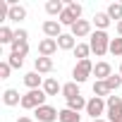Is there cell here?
<instances>
[{"mask_svg":"<svg viewBox=\"0 0 122 122\" xmlns=\"http://www.w3.org/2000/svg\"><path fill=\"white\" fill-rule=\"evenodd\" d=\"M12 41H15V31L10 26H0V43H10L12 46Z\"/></svg>","mask_w":122,"mask_h":122,"instance_id":"obj_25","label":"cell"},{"mask_svg":"<svg viewBox=\"0 0 122 122\" xmlns=\"http://www.w3.org/2000/svg\"><path fill=\"white\" fill-rule=\"evenodd\" d=\"M105 84H108L110 91H117V89L122 86V77H120V74H110V77L105 79Z\"/></svg>","mask_w":122,"mask_h":122,"instance_id":"obj_27","label":"cell"},{"mask_svg":"<svg viewBox=\"0 0 122 122\" xmlns=\"http://www.w3.org/2000/svg\"><path fill=\"white\" fill-rule=\"evenodd\" d=\"M89 34H91V22L89 19H79L72 26V36L74 38H81V36H89Z\"/></svg>","mask_w":122,"mask_h":122,"instance_id":"obj_10","label":"cell"},{"mask_svg":"<svg viewBox=\"0 0 122 122\" xmlns=\"http://www.w3.org/2000/svg\"><path fill=\"white\" fill-rule=\"evenodd\" d=\"M120 77H122V62H120Z\"/></svg>","mask_w":122,"mask_h":122,"instance_id":"obj_35","label":"cell"},{"mask_svg":"<svg viewBox=\"0 0 122 122\" xmlns=\"http://www.w3.org/2000/svg\"><path fill=\"white\" fill-rule=\"evenodd\" d=\"M43 77L38 74V72H29V74H24V84L29 86V91H34V89H43Z\"/></svg>","mask_w":122,"mask_h":122,"instance_id":"obj_11","label":"cell"},{"mask_svg":"<svg viewBox=\"0 0 122 122\" xmlns=\"http://www.w3.org/2000/svg\"><path fill=\"white\" fill-rule=\"evenodd\" d=\"M105 105H108V120H115V117H120L122 115V98L120 96H108L105 98Z\"/></svg>","mask_w":122,"mask_h":122,"instance_id":"obj_5","label":"cell"},{"mask_svg":"<svg viewBox=\"0 0 122 122\" xmlns=\"http://www.w3.org/2000/svg\"><path fill=\"white\" fill-rule=\"evenodd\" d=\"M93 96H98V98H108V96H110L108 84H105V81H93Z\"/></svg>","mask_w":122,"mask_h":122,"instance_id":"obj_24","label":"cell"},{"mask_svg":"<svg viewBox=\"0 0 122 122\" xmlns=\"http://www.w3.org/2000/svg\"><path fill=\"white\" fill-rule=\"evenodd\" d=\"M65 7L67 5H62V0H48V3H46V12L50 17H60V15L65 12Z\"/></svg>","mask_w":122,"mask_h":122,"instance_id":"obj_14","label":"cell"},{"mask_svg":"<svg viewBox=\"0 0 122 122\" xmlns=\"http://www.w3.org/2000/svg\"><path fill=\"white\" fill-rule=\"evenodd\" d=\"M89 53H91V46L89 43H77L74 57H79V62H81V60H89Z\"/></svg>","mask_w":122,"mask_h":122,"instance_id":"obj_23","label":"cell"},{"mask_svg":"<svg viewBox=\"0 0 122 122\" xmlns=\"http://www.w3.org/2000/svg\"><path fill=\"white\" fill-rule=\"evenodd\" d=\"M108 110V105H105V101L103 98H98V96H93L89 103H86V115H91V120H101V115Z\"/></svg>","mask_w":122,"mask_h":122,"instance_id":"obj_4","label":"cell"},{"mask_svg":"<svg viewBox=\"0 0 122 122\" xmlns=\"http://www.w3.org/2000/svg\"><path fill=\"white\" fill-rule=\"evenodd\" d=\"M17 122H34V120H31V117H24V115H22V117H17Z\"/></svg>","mask_w":122,"mask_h":122,"instance_id":"obj_31","label":"cell"},{"mask_svg":"<svg viewBox=\"0 0 122 122\" xmlns=\"http://www.w3.org/2000/svg\"><path fill=\"white\" fill-rule=\"evenodd\" d=\"M91 122H105V120H103V117H101V120H91Z\"/></svg>","mask_w":122,"mask_h":122,"instance_id":"obj_34","label":"cell"},{"mask_svg":"<svg viewBox=\"0 0 122 122\" xmlns=\"http://www.w3.org/2000/svg\"><path fill=\"white\" fill-rule=\"evenodd\" d=\"M110 36L105 34V31H93L91 34V41H89V46H91V53H96V57H103L108 50H110Z\"/></svg>","mask_w":122,"mask_h":122,"instance_id":"obj_1","label":"cell"},{"mask_svg":"<svg viewBox=\"0 0 122 122\" xmlns=\"http://www.w3.org/2000/svg\"><path fill=\"white\" fill-rule=\"evenodd\" d=\"M34 72H38V74H48V72H53V57H36V62H34Z\"/></svg>","mask_w":122,"mask_h":122,"instance_id":"obj_9","label":"cell"},{"mask_svg":"<svg viewBox=\"0 0 122 122\" xmlns=\"http://www.w3.org/2000/svg\"><path fill=\"white\" fill-rule=\"evenodd\" d=\"M55 50H57V41H55V38H43V41L38 43V55H41V57H50Z\"/></svg>","mask_w":122,"mask_h":122,"instance_id":"obj_8","label":"cell"},{"mask_svg":"<svg viewBox=\"0 0 122 122\" xmlns=\"http://www.w3.org/2000/svg\"><path fill=\"white\" fill-rule=\"evenodd\" d=\"M10 72H12V67H10L7 60H5V62H0V79H7V77H10Z\"/></svg>","mask_w":122,"mask_h":122,"instance_id":"obj_29","label":"cell"},{"mask_svg":"<svg viewBox=\"0 0 122 122\" xmlns=\"http://www.w3.org/2000/svg\"><path fill=\"white\" fill-rule=\"evenodd\" d=\"M46 91L43 89H34V91H29V93H24L22 96V108L24 110H38L41 105H46Z\"/></svg>","mask_w":122,"mask_h":122,"instance_id":"obj_2","label":"cell"},{"mask_svg":"<svg viewBox=\"0 0 122 122\" xmlns=\"http://www.w3.org/2000/svg\"><path fill=\"white\" fill-rule=\"evenodd\" d=\"M57 48H60V50H74V48H77L74 36H72V34H62V36L57 38Z\"/></svg>","mask_w":122,"mask_h":122,"instance_id":"obj_17","label":"cell"},{"mask_svg":"<svg viewBox=\"0 0 122 122\" xmlns=\"http://www.w3.org/2000/svg\"><path fill=\"white\" fill-rule=\"evenodd\" d=\"M7 62H10V67H12V70H19V67L24 65V55H19V53H10Z\"/></svg>","mask_w":122,"mask_h":122,"instance_id":"obj_26","label":"cell"},{"mask_svg":"<svg viewBox=\"0 0 122 122\" xmlns=\"http://www.w3.org/2000/svg\"><path fill=\"white\" fill-rule=\"evenodd\" d=\"M22 19H26V7H22L17 3H10V22H22Z\"/></svg>","mask_w":122,"mask_h":122,"instance_id":"obj_15","label":"cell"},{"mask_svg":"<svg viewBox=\"0 0 122 122\" xmlns=\"http://www.w3.org/2000/svg\"><path fill=\"white\" fill-rule=\"evenodd\" d=\"M3 103H5L7 108H12V105H22V96H19V91H17V89H5V93H3Z\"/></svg>","mask_w":122,"mask_h":122,"instance_id":"obj_12","label":"cell"},{"mask_svg":"<svg viewBox=\"0 0 122 122\" xmlns=\"http://www.w3.org/2000/svg\"><path fill=\"white\" fill-rule=\"evenodd\" d=\"M105 12H108V17H110V19H117V22H122V3H110Z\"/></svg>","mask_w":122,"mask_h":122,"instance_id":"obj_22","label":"cell"},{"mask_svg":"<svg viewBox=\"0 0 122 122\" xmlns=\"http://www.w3.org/2000/svg\"><path fill=\"white\" fill-rule=\"evenodd\" d=\"M43 91H46V96H57L60 91H62V86L57 84V79H53V77H48V79L43 81Z\"/></svg>","mask_w":122,"mask_h":122,"instance_id":"obj_18","label":"cell"},{"mask_svg":"<svg viewBox=\"0 0 122 122\" xmlns=\"http://www.w3.org/2000/svg\"><path fill=\"white\" fill-rule=\"evenodd\" d=\"M60 117V112L53 108V105H41L38 110H36V120L38 122H55Z\"/></svg>","mask_w":122,"mask_h":122,"instance_id":"obj_7","label":"cell"},{"mask_svg":"<svg viewBox=\"0 0 122 122\" xmlns=\"http://www.w3.org/2000/svg\"><path fill=\"white\" fill-rule=\"evenodd\" d=\"M110 122H122V115H120V117H115V120H110Z\"/></svg>","mask_w":122,"mask_h":122,"instance_id":"obj_33","label":"cell"},{"mask_svg":"<svg viewBox=\"0 0 122 122\" xmlns=\"http://www.w3.org/2000/svg\"><path fill=\"white\" fill-rule=\"evenodd\" d=\"M110 17H108V12H96L93 15V24H96V31H105L108 26H110Z\"/></svg>","mask_w":122,"mask_h":122,"instance_id":"obj_16","label":"cell"},{"mask_svg":"<svg viewBox=\"0 0 122 122\" xmlns=\"http://www.w3.org/2000/svg\"><path fill=\"white\" fill-rule=\"evenodd\" d=\"M26 38H29L26 29H17V31H15V41H22V43H26Z\"/></svg>","mask_w":122,"mask_h":122,"instance_id":"obj_30","label":"cell"},{"mask_svg":"<svg viewBox=\"0 0 122 122\" xmlns=\"http://www.w3.org/2000/svg\"><path fill=\"white\" fill-rule=\"evenodd\" d=\"M93 74V62L91 60H77V65H74V70H72V77H74V81L77 84H84L89 77Z\"/></svg>","mask_w":122,"mask_h":122,"instance_id":"obj_3","label":"cell"},{"mask_svg":"<svg viewBox=\"0 0 122 122\" xmlns=\"http://www.w3.org/2000/svg\"><path fill=\"white\" fill-rule=\"evenodd\" d=\"M117 34L122 36V22H117Z\"/></svg>","mask_w":122,"mask_h":122,"instance_id":"obj_32","label":"cell"},{"mask_svg":"<svg viewBox=\"0 0 122 122\" xmlns=\"http://www.w3.org/2000/svg\"><path fill=\"white\" fill-rule=\"evenodd\" d=\"M93 74H96V81H105V79L112 74V70H110L108 62H96V65H93Z\"/></svg>","mask_w":122,"mask_h":122,"instance_id":"obj_13","label":"cell"},{"mask_svg":"<svg viewBox=\"0 0 122 122\" xmlns=\"http://www.w3.org/2000/svg\"><path fill=\"white\" fill-rule=\"evenodd\" d=\"M43 34H46V38H60L62 36V24H60L57 19H48V22H43Z\"/></svg>","mask_w":122,"mask_h":122,"instance_id":"obj_6","label":"cell"},{"mask_svg":"<svg viewBox=\"0 0 122 122\" xmlns=\"http://www.w3.org/2000/svg\"><path fill=\"white\" fill-rule=\"evenodd\" d=\"M86 103L89 101H84V96H77V98H70L67 101V108L74 110V112H79V110H86Z\"/></svg>","mask_w":122,"mask_h":122,"instance_id":"obj_21","label":"cell"},{"mask_svg":"<svg viewBox=\"0 0 122 122\" xmlns=\"http://www.w3.org/2000/svg\"><path fill=\"white\" fill-rule=\"evenodd\" d=\"M110 53H112V55H117V57L122 55V36H117V38H112V41H110Z\"/></svg>","mask_w":122,"mask_h":122,"instance_id":"obj_28","label":"cell"},{"mask_svg":"<svg viewBox=\"0 0 122 122\" xmlns=\"http://www.w3.org/2000/svg\"><path fill=\"white\" fill-rule=\"evenodd\" d=\"M62 96L70 101V98H77V96H81L79 93V84L77 81H70V84H62Z\"/></svg>","mask_w":122,"mask_h":122,"instance_id":"obj_19","label":"cell"},{"mask_svg":"<svg viewBox=\"0 0 122 122\" xmlns=\"http://www.w3.org/2000/svg\"><path fill=\"white\" fill-rule=\"evenodd\" d=\"M57 120L60 122H81V115L74 112V110H70V108H65V110H60V117Z\"/></svg>","mask_w":122,"mask_h":122,"instance_id":"obj_20","label":"cell"}]
</instances>
